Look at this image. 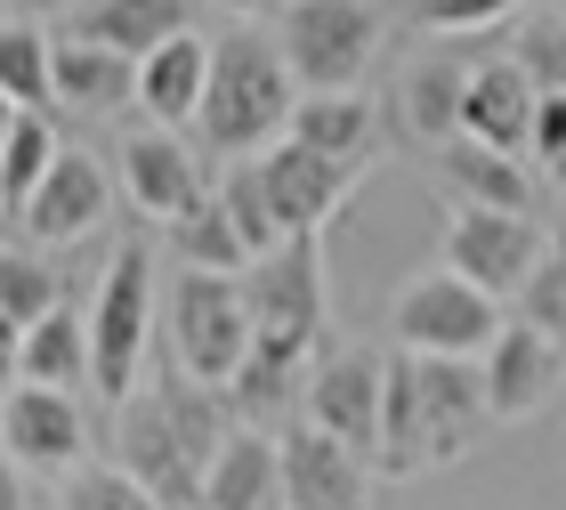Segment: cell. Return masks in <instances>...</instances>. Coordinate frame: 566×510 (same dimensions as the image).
Here are the masks:
<instances>
[{"label": "cell", "instance_id": "d4e9b609", "mask_svg": "<svg viewBox=\"0 0 566 510\" xmlns=\"http://www.w3.org/2000/svg\"><path fill=\"white\" fill-rule=\"evenodd\" d=\"M65 163V138L49 131V114L9 106V131H0V195H9V219L49 187V170Z\"/></svg>", "mask_w": 566, "mask_h": 510}, {"label": "cell", "instance_id": "f546056e", "mask_svg": "<svg viewBox=\"0 0 566 510\" xmlns=\"http://www.w3.org/2000/svg\"><path fill=\"white\" fill-rule=\"evenodd\" d=\"M0 90H9V106L41 114L49 97H57V49H49V33H33V24H9L0 33Z\"/></svg>", "mask_w": 566, "mask_h": 510}, {"label": "cell", "instance_id": "74e56055", "mask_svg": "<svg viewBox=\"0 0 566 510\" xmlns=\"http://www.w3.org/2000/svg\"><path fill=\"white\" fill-rule=\"evenodd\" d=\"M9 510H24V487H9Z\"/></svg>", "mask_w": 566, "mask_h": 510}, {"label": "cell", "instance_id": "6da1fadb", "mask_svg": "<svg viewBox=\"0 0 566 510\" xmlns=\"http://www.w3.org/2000/svg\"><path fill=\"white\" fill-rule=\"evenodd\" d=\"M227 438H235V405L187 381L178 365L163 373L154 397L122 405V470L163 510H202V487H211V462Z\"/></svg>", "mask_w": 566, "mask_h": 510}, {"label": "cell", "instance_id": "ab89813d", "mask_svg": "<svg viewBox=\"0 0 566 510\" xmlns=\"http://www.w3.org/2000/svg\"><path fill=\"white\" fill-rule=\"evenodd\" d=\"M558 17H566V0H558Z\"/></svg>", "mask_w": 566, "mask_h": 510}, {"label": "cell", "instance_id": "603a6c76", "mask_svg": "<svg viewBox=\"0 0 566 510\" xmlns=\"http://www.w3.org/2000/svg\"><path fill=\"white\" fill-rule=\"evenodd\" d=\"M57 97L82 114H114V106H138V65L106 41H57Z\"/></svg>", "mask_w": 566, "mask_h": 510}, {"label": "cell", "instance_id": "d6a6232c", "mask_svg": "<svg viewBox=\"0 0 566 510\" xmlns=\"http://www.w3.org/2000/svg\"><path fill=\"white\" fill-rule=\"evenodd\" d=\"M57 510H163V502H154L122 462H90V470H73V478H65Z\"/></svg>", "mask_w": 566, "mask_h": 510}, {"label": "cell", "instance_id": "30bf717a", "mask_svg": "<svg viewBox=\"0 0 566 510\" xmlns=\"http://www.w3.org/2000/svg\"><path fill=\"white\" fill-rule=\"evenodd\" d=\"M405 356H413V348H405ZM413 365H421V470H446L470 446H485L494 397H485L478 365H453V356H413Z\"/></svg>", "mask_w": 566, "mask_h": 510}, {"label": "cell", "instance_id": "d6986e66", "mask_svg": "<svg viewBox=\"0 0 566 510\" xmlns=\"http://www.w3.org/2000/svg\"><path fill=\"white\" fill-rule=\"evenodd\" d=\"M202 510H283V438L275 429L235 421V438L219 446Z\"/></svg>", "mask_w": 566, "mask_h": 510}, {"label": "cell", "instance_id": "7a4b0ae2", "mask_svg": "<svg viewBox=\"0 0 566 510\" xmlns=\"http://www.w3.org/2000/svg\"><path fill=\"white\" fill-rule=\"evenodd\" d=\"M300 114V73L283 58L275 33H219V65H211V97H202V146L227 163H260L268 146L292 138Z\"/></svg>", "mask_w": 566, "mask_h": 510}, {"label": "cell", "instance_id": "8fae6325", "mask_svg": "<svg viewBox=\"0 0 566 510\" xmlns=\"http://www.w3.org/2000/svg\"><path fill=\"white\" fill-rule=\"evenodd\" d=\"M365 170L373 163H332V155H316V146H300V138H283V146L260 155V178H268V202H275L283 236H324V219L356 195Z\"/></svg>", "mask_w": 566, "mask_h": 510}, {"label": "cell", "instance_id": "5bb4252c", "mask_svg": "<svg viewBox=\"0 0 566 510\" xmlns=\"http://www.w3.org/2000/svg\"><path fill=\"white\" fill-rule=\"evenodd\" d=\"M478 373H485V397H494V421L510 429V421L551 414V397L566 389V348L551 333H534V324H510Z\"/></svg>", "mask_w": 566, "mask_h": 510}, {"label": "cell", "instance_id": "8992f818", "mask_svg": "<svg viewBox=\"0 0 566 510\" xmlns=\"http://www.w3.org/2000/svg\"><path fill=\"white\" fill-rule=\"evenodd\" d=\"M243 300H251V348L307 356L324 341V236H283L268 260H251Z\"/></svg>", "mask_w": 566, "mask_h": 510}, {"label": "cell", "instance_id": "4dcf8cb0", "mask_svg": "<svg viewBox=\"0 0 566 510\" xmlns=\"http://www.w3.org/2000/svg\"><path fill=\"white\" fill-rule=\"evenodd\" d=\"M219 202H227V219L243 227L251 260H268V251L283 243V227H275V202H268V178H260V163H227V178H219Z\"/></svg>", "mask_w": 566, "mask_h": 510}, {"label": "cell", "instance_id": "1f68e13d", "mask_svg": "<svg viewBox=\"0 0 566 510\" xmlns=\"http://www.w3.org/2000/svg\"><path fill=\"white\" fill-rule=\"evenodd\" d=\"M510 58L543 97H566V17H518L510 24Z\"/></svg>", "mask_w": 566, "mask_h": 510}, {"label": "cell", "instance_id": "9a60e30c", "mask_svg": "<svg viewBox=\"0 0 566 510\" xmlns=\"http://www.w3.org/2000/svg\"><path fill=\"white\" fill-rule=\"evenodd\" d=\"M122 195L138 202L146 219H187V211H202L211 202V187H202V163L178 146V131H130L122 138Z\"/></svg>", "mask_w": 566, "mask_h": 510}, {"label": "cell", "instance_id": "3957f363", "mask_svg": "<svg viewBox=\"0 0 566 510\" xmlns=\"http://www.w3.org/2000/svg\"><path fill=\"white\" fill-rule=\"evenodd\" d=\"M170 365L187 381H202V389L235 397V381L251 365L243 275H195V268H178V284H170Z\"/></svg>", "mask_w": 566, "mask_h": 510}, {"label": "cell", "instance_id": "836d02e7", "mask_svg": "<svg viewBox=\"0 0 566 510\" xmlns=\"http://www.w3.org/2000/svg\"><path fill=\"white\" fill-rule=\"evenodd\" d=\"M526 0H413V17L429 24V33H453V41H478L494 33V24H510Z\"/></svg>", "mask_w": 566, "mask_h": 510}, {"label": "cell", "instance_id": "9c48e42d", "mask_svg": "<svg viewBox=\"0 0 566 510\" xmlns=\"http://www.w3.org/2000/svg\"><path fill=\"white\" fill-rule=\"evenodd\" d=\"M380 405H389V356H373V348H332L316 381H307V421L324 438L356 446L373 470H380Z\"/></svg>", "mask_w": 566, "mask_h": 510}, {"label": "cell", "instance_id": "ac0fdd59", "mask_svg": "<svg viewBox=\"0 0 566 510\" xmlns=\"http://www.w3.org/2000/svg\"><path fill=\"white\" fill-rule=\"evenodd\" d=\"M211 65H219V41H202V33L154 49V58L138 65V106L154 114V131H187V122H202Z\"/></svg>", "mask_w": 566, "mask_h": 510}, {"label": "cell", "instance_id": "44dd1931", "mask_svg": "<svg viewBox=\"0 0 566 510\" xmlns=\"http://www.w3.org/2000/svg\"><path fill=\"white\" fill-rule=\"evenodd\" d=\"M437 178L461 195V211H510V219H534V178L518 155H494L478 138H453L437 146Z\"/></svg>", "mask_w": 566, "mask_h": 510}, {"label": "cell", "instance_id": "cb8c5ba5", "mask_svg": "<svg viewBox=\"0 0 566 510\" xmlns=\"http://www.w3.org/2000/svg\"><path fill=\"white\" fill-rule=\"evenodd\" d=\"M470 73H478V65H461L453 49H446V58H421L413 73H405V122H413V138H429V146H453V138H461V114H470Z\"/></svg>", "mask_w": 566, "mask_h": 510}, {"label": "cell", "instance_id": "ffe728a7", "mask_svg": "<svg viewBox=\"0 0 566 510\" xmlns=\"http://www.w3.org/2000/svg\"><path fill=\"white\" fill-rule=\"evenodd\" d=\"M73 33H82V41H106V49H122L130 65H146L154 49H170V41L195 33V0H90V9L73 17Z\"/></svg>", "mask_w": 566, "mask_h": 510}, {"label": "cell", "instance_id": "5b68a950", "mask_svg": "<svg viewBox=\"0 0 566 510\" xmlns=\"http://www.w3.org/2000/svg\"><path fill=\"white\" fill-rule=\"evenodd\" d=\"M146 341H154V260L138 243H122L106 260V275H97V300H90V389L106 405L138 397Z\"/></svg>", "mask_w": 566, "mask_h": 510}, {"label": "cell", "instance_id": "83f0119b", "mask_svg": "<svg viewBox=\"0 0 566 510\" xmlns=\"http://www.w3.org/2000/svg\"><path fill=\"white\" fill-rule=\"evenodd\" d=\"M170 251H178V268H195V275H251V243H243V227L227 219L219 195L170 227Z\"/></svg>", "mask_w": 566, "mask_h": 510}, {"label": "cell", "instance_id": "52a82bcc", "mask_svg": "<svg viewBox=\"0 0 566 510\" xmlns=\"http://www.w3.org/2000/svg\"><path fill=\"white\" fill-rule=\"evenodd\" d=\"M275 41H283V58H292L307 97H340L373 73L380 17H373V0H292Z\"/></svg>", "mask_w": 566, "mask_h": 510}, {"label": "cell", "instance_id": "2e32d148", "mask_svg": "<svg viewBox=\"0 0 566 510\" xmlns=\"http://www.w3.org/2000/svg\"><path fill=\"white\" fill-rule=\"evenodd\" d=\"M106 195H114V187H106V163L82 155V146H65V163L49 170V187L24 202L9 227H17V243H41V251H49V243H82L90 227L106 219Z\"/></svg>", "mask_w": 566, "mask_h": 510}, {"label": "cell", "instance_id": "f1b7e54d", "mask_svg": "<svg viewBox=\"0 0 566 510\" xmlns=\"http://www.w3.org/2000/svg\"><path fill=\"white\" fill-rule=\"evenodd\" d=\"M421 470V365L389 356V405H380V478H413Z\"/></svg>", "mask_w": 566, "mask_h": 510}, {"label": "cell", "instance_id": "277c9868", "mask_svg": "<svg viewBox=\"0 0 566 510\" xmlns=\"http://www.w3.org/2000/svg\"><path fill=\"white\" fill-rule=\"evenodd\" d=\"M389 333H397V348H413V356L485 365V356H494V341L510 333V316H502V300H494V292H478V284H470V275H453V268H421L413 284L397 292Z\"/></svg>", "mask_w": 566, "mask_h": 510}, {"label": "cell", "instance_id": "7c38bea8", "mask_svg": "<svg viewBox=\"0 0 566 510\" xmlns=\"http://www.w3.org/2000/svg\"><path fill=\"white\" fill-rule=\"evenodd\" d=\"M0 429H9V462L17 478L24 470H90V421L82 405H73L65 389H24V381H9V405H0Z\"/></svg>", "mask_w": 566, "mask_h": 510}, {"label": "cell", "instance_id": "4fadbf2b", "mask_svg": "<svg viewBox=\"0 0 566 510\" xmlns=\"http://www.w3.org/2000/svg\"><path fill=\"white\" fill-rule=\"evenodd\" d=\"M373 462L340 438H324L316 421L283 429V510H365L373 502Z\"/></svg>", "mask_w": 566, "mask_h": 510}, {"label": "cell", "instance_id": "e0dca14e", "mask_svg": "<svg viewBox=\"0 0 566 510\" xmlns=\"http://www.w3.org/2000/svg\"><path fill=\"white\" fill-rule=\"evenodd\" d=\"M534 122H543V90L518 73V58H478L461 138L494 146V155H526V146H534Z\"/></svg>", "mask_w": 566, "mask_h": 510}, {"label": "cell", "instance_id": "7402d4cb", "mask_svg": "<svg viewBox=\"0 0 566 510\" xmlns=\"http://www.w3.org/2000/svg\"><path fill=\"white\" fill-rule=\"evenodd\" d=\"M9 381H24V389H82L90 381V309H65L49 316V324H33L24 341H9Z\"/></svg>", "mask_w": 566, "mask_h": 510}, {"label": "cell", "instance_id": "e575fe53", "mask_svg": "<svg viewBox=\"0 0 566 510\" xmlns=\"http://www.w3.org/2000/svg\"><path fill=\"white\" fill-rule=\"evenodd\" d=\"M518 324H534V333H551L566 348V251H551L543 275L518 292Z\"/></svg>", "mask_w": 566, "mask_h": 510}, {"label": "cell", "instance_id": "d590c367", "mask_svg": "<svg viewBox=\"0 0 566 510\" xmlns=\"http://www.w3.org/2000/svg\"><path fill=\"white\" fill-rule=\"evenodd\" d=\"M526 155L566 187V97H543V122H534V146H526Z\"/></svg>", "mask_w": 566, "mask_h": 510}, {"label": "cell", "instance_id": "ba28073f", "mask_svg": "<svg viewBox=\"0 0 566 510\" xmlns=\"http://www.w3.org/2000/svg\"><path fill=\"white\" fill-rule=\"evenodd\" d=\"M543 260H551V243L534 219H510V211H453L446 219V268L470 275L494 300H518L543 275Z\"/></svg>", "mask_w": 566, "mask_h": 510}, {"label": "cell", "instance_id": "f35d334b", "mask_svg": "<svg viewBox=\"0 0 566 510\" xmlns=\"http://www.w3.org/2000/svg\"><path fill=\"white\" fill-rule=\"evenodd\" d=\"M558 251H566V219H558Z\"/></svg>", "mask_w": 566, "mask_h": 510}, {"label": "cell", "instance_id": "484cf974", "mask_svg": "<svg viewBox=\"0 0 566 510\" xmlns=\"http://www.w3.org/2000/svg\"><path fill=\"white\" fill-rule=\"evenodd\" d=\"M292 138H300V146H316V155H332V163H373V97H365V90L300 97Z\"/></svg>", "mask_w": 566, "mask_h": 510}, {"label": "cell", "instance_id": "4316f807", "mask_svg": "<svg viewBox=\"0 0 566 510\" xmlns=\"http://www.w3.org/2000/svg\"><path fill=\"white\" fill-rule=\"evenodd\" d=\"M57 309H65V284H57V268H49V251L9 243V260H0V324H9V341H24Z\"/></svg>", "mask_w": 566, "mask_h": 510}, {"label": "cell", "instance_id": "8d00e7d4", "mask_svg": "<svg viewBox=\"0 0 566 510\" xmlns=\"http://www.w3.org/2000/svg\"><path fill=\"white\" fill-rule=\"evenodd\" d=\"M219 9H227V17H268L275 0H219Z\"/></svg>", "mask_w": 566, "mask_h": 510}]
</instances>
